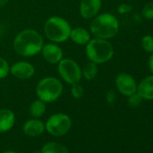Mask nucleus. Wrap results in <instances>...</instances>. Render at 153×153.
Wrapping results in <instances>:
<instances>
[{
    "instance_id": "6e6552de",
    "label": "nucleus",
    "mask_w": 153,
    "mask_h": 153,
    "mask_svg": "<svg viewBox=\"0 0 153 153\" xmlns=\"http://www.w3.org/2000/svg\"><path fill=\"white\" fill-rule=\"evenodd\" d=\"M115 86L118 91L126 97L137 92V83L132 76L127 73H120L115 79Z\"/></svg>"
},
{
    "instance_id": "f3484780",
    "label": "nucleus",
    "mask_w": 153,
    "mask_h": 153,
    "mask_svg": "<svg viewBox=\"0 0 153 153\" xmlns=\"http://www.w3.org/2000/svg\"><path fill=\"white\" fill-rule=\"evenodd\" d=\"M81 70H82V78H84L88 81H91L94 79H96V76L98 73L97 64L92 61H88L84 65Z\"/></svg>"
},
{
    "instance_id": "412c9836",
    "label": "nucleus",
    "mask_w": 153,
    "mask_h": 153,
    "mask_svg": "<svg viewBox=\"0 0 153 153\" xmlns=\"http://www.w3.org/2000/svg\"><path fill=\"white\" fill-rule=\"evenodd\" d=\"M141 47L146 52L152 53L153 52V37L151 35H145L141 39Z\"/></svg>"
},
{
    "instance_id": "dca6fc26",
    "label": "nucleus",
    "mask_w": 153,
    "mask_h": 153,
    "mask_svg": "<svg viewBox=\"0 0 153 153\" xmlns=\"http://www.w3.org/2000/svg\"><path fill=\"white\" fill-rule=\"evenodd\" d=\"M45 112H46V103L39 98L34 100L30 105L29 113L33 116V118H40L45 114Z\"/></svg>"
},
{
    "instance_id": "bb28decb",
    "label": "nucleus",
    "mask_w": 153,
    "mask_h": 153,
    "mask_svg": "<svg viewBox=\"0 0 153 153\" xmlns=\"http://www.w3.org/2000/svg\"><path fill=\"white\" fill-rule=\"evenodd\" d=\"M8 2H9V0H0V8H2L5 6H7V4Z\"/></svg>"
},
{
    "instance_id": "f03ea898",
    "label": "nucleus",
    "mask_w": 153,
    "mask_h": 153,
    "mask_svg": "<svg viewBox=\"0 0 153 153\" xmlns=\"http://www.w3.org/2000/svg\"><path fill=\"white\" fill-rule=\"evenodd\" d=\"M89 29L91 33L100 39L109 40L114 38L119 32L117 18L109 13H104L92 18Z\"/></svg>"
},
{
    "instance_id": "9b49d317",
    "label": "nucleus",
    "mask_w": 153,
    "mask_h": 153,
    "mask_svg": "<svg viewBox=\"0 0 153 153\" xmlns=\"http://www.w3.org/2000/svg\"><path fill=\"white\" fill-rule=\"evenodd\" d=\"M102 7V0H81L79 13L84 19H92L98 15Z\"/></svg>"
},
{
    "instance_id": "c85d7f7f",
    "label": "nucleus",
    "mask_w": 153,
    "mask_h": 153,
    "mask_svg": "<svg viewBox=\"0 0 153 153\" xmlns=\"http://www.w3.org/2000/svg\"><path fill=\"white\" fill-rule=\"evenodd\" d=\"M0 42H1V36H0Z\"/></svg>"
},
{
    "instance_id": "393cba45",
    "label": "nucleus",
    "mask_w": 153,
    "mask_h": 153,
    "mask_svg": "<svg viewBox=\"0 0 153 153\" xmlns=\"http://www.w3.org/2000/svg\"><path fill=\"white\" fill-rule=\"evenodd\" d=\"M115 99H116L115 93L113 90H109L106 94V102L109 105H113L115 102Z\"/></svg>"
},
{
    "instance_id": "20e7f679",
    "label": "nucleus",
    "mask_w": 153,
    "mask_h": 153,
    "mask_svg": "<svg viewBox=\"0 0 153 153\" xmlns=\"http://www.w3.org/2000/svg\"><path fill=\"white\" fill-rule=\"evenodd\" d=\"M86 55L89 61L103 64L114 56V47L108 40L95 37L86 44Z\"/></svg>"
},
{
    "instance_id": "a878e982",
    "label": "nucleus",
    "mask_w": 153,
    "mask_h": 153,
    "mask_svg": "<svg viewBox=\"0 0 153 153\" xmlns=\"http://www.w3.org/2000/svg\"><path fill=\"white\" fill-rule=\"evenodd\" d=\"M149 68L150 72L153 74V52L151 53V55L149 59Z\"/></svg>"
},
{
    "instance_id": "f8f14e48",
    "label": "nucleus",
    "mask_w": 153,
    "mask_h": 153,
    "mask_svg": "<svg viewBox=\"0 0 153 153\" xmlns=\"http://www.w3.org/2000/svg\"><path fill=\"white\" fill-rule=\"evenodd\" d=\"M45 130V124L42 121L39 120L38 118H33L27 120L24 126L23 131L29 137H37L43 133Z\"/></svg>"
},
{
    "instance_id": "39448f33",
    "label": "nucleus",
    "mask_w": 153,
    "mask_h": 153,
    "mask_svg": "<svg viewBox=\"0 0 153 153\" xmlns=\"http://www.w3.org/2000/svg\"><path fill=\"white\" fill-rule=\"evenodd\" d=\"M63 85L55 76H45L36 85L35 93L39 99L47 103L57 101L62 95Z\"/></svg>"
},
{
    "instance_id": "a211bd4d",
    "label": "nucleus",
    "mask_w": 153,
    "mask_h": 153,
    "mask_svg": "<svg viewBox=\"0 0 153 153\" xmlns=\"http://www.w3.org/2000/svg\"><path fill=\"white\" fill-rule=\"evenodd\" d=\"M41 153H68V150L66 146L59 142L51 141L42 147Z\"/></svg>"
},
{
    "instance_id": "6ab92c4d",
    "label": "nucleus",
    "mask_w": 153,
    "mask_h": 153,
    "mask_svg": "<svg viewBox=\"0 0 153 153\" xmlns=\"http://www.w3.org/2000/svg\"><path fill=\"white\" fill-rule=\"evenodd\" d=\"M8 74H10V65L6 59L0 57V80L6 79Z\"/></svg>"
},
{
    "instance_id": "2eb2a0df",
    "label": "nucleus",
    "mask_w": 153,
    "mask_h": 153,
    "mask_svg": "<svg viewBox=\"0 0 153 153\" xmlns=\"http://www.w3.org/2000/svg\"><path fill=\"white\" fill-rule=\"evenodd\" d=\"M69 39L78 45H86L91 40V35L84 27H75L71 29Z\"/></svg>"
},
{
    "instance_id": "b1692460",
    "label": "nucleus",
    "mask_w": 153,
    "mask_h": 153,
    "mask_svg": "<svg viewBox=\"0 0 153 153\" xmlns=\"http://www.w3.org/2000/svg\"><path fill=\"white\" fill-rule=\"evenodd\" d=\"M131 10H132V7L128 4H121L117 8V12L121 15L130 13Z\"/></svg>"
},
{
    "instance_id": "4be33fe9",
    "label": "nucleus",
    "mask_w": 153,
    "mask_h": 153,
    "mask_svg": "<svg viewBox=\"0 0 153 153\" xmlns=\"http://www.w3.org/2000/svg\"><path fill=\"white\" fill-rule=\"evenodd\" d=\"M142 16L148 20L153 19V2L147 3L142 8Z\"/></svg>"
},
{
    "instance_id": "cd10ccee",
    "label": "nucleus",
    "mask_w": 153,
    "mask_h": 153,
    "mask_svg": "<svg viewBox=\"0 0 153 153\" xmlns=\"http://www.w3.org/2000/svg\"><path fill=\"white\" fill-rule=\"evenodd\" d=\"M4 153H17V152L13 151V150H8V151H6V152H4Z\"/></svg>"
},
{
    "instance_id": "f257e3e1",
    "label": "nucleus",
    "mask_w": 153,
    "mask_h": 153,
    "mask_svg": "<svg viewBox=\"0 0 153 153\" xmlns=\"http://www.w3.org/2000/svg\"><path fill=\"white\" fill-rule=\"evenodd\" d=\"M44 45L43 37L34 29H25L13 41V49L21 57H33L41 53Z\"/></svg>"
},
{
    "instance_id": "7ed1b4c3",
    "label": "nucleus",
    "mask_w": 153,
    "mask_h": 153,
    "mask_svg": "<svg viewBox=\"0 0 153 153\" xmlns=\"http://www.w3.org/2000/svg\"><path fill=\"white\" fill-rule=\"evenodd\" d=\"M44 34L48 40L54 43H62L69 39L71 26L63 17L53 16L46 20L43 25Z\"/></svg>"
},
{
    "instance_id": "4468645a",
    "label": "nucleus",
    "mask_w": 153,
    "mask_h": 153,
    "mask_svg": "<svg viewBox=\"0 0 153 153\" xmlns=\"http://www.w3.org/2000/svg\"><path fill=\"white\" fill-rule=\"evenodd\" d=\"M137 93L146 100H153V75L143 79L137 85Z\"/></svg>"
},
{
    "instance_id": "0eeeda50",
    "label": "nucleus",
    "mask_w": 153,
    "mask_h": 153,
    "mask_svg": "<svg viewBox=\"0 0 153 153\" xmlns=\"http://www.w3.org/2000/svg\"><path fill=\"white\" fill-rule=\"evenodd\" d=\"M72 126V121L68 115L62 113L51 114L45 123V130L55 137L66 135Z\"/></svg>"
},
{
    "instance_id": "9d476101",
    "label": "nucleus",
    "mask_w": 153,
    "mask_h": 153,
    "mask_svg": "<svg viewBox=\"0 0 153 153\" xmlns=\"http://www.w3.org/2000/svg\"><path fill=\"white\" fill-rule=\"evenodd\" d=\"M41 53L44 60L51 64H58L63 59V51L61 47L54 42L44 44Z\"/></svg>"
},
{
    "instance_id": "ddd939ff",
    "label": "nucleus",
    "mask_w": 153,
    "mask_h": 153,
    "mask_svg": "<svg viewBox=\"0 0 153 153\" xmlns=\"http://www.w3.org/2000/svg\"><path fill=\"white\" fill-rule=\"evenodd\" d=\"M16 123V115L10 109H0V132L10 131Z\"/></svg>"
},
{
    "instance_id": "aec40b11",
    "label": "nucleus",
    "mask_w": 153,
    "mask_h": 153,
    "mask_svg": "<svg viewBox=\"0 0 153 153\" xmlns=\"http://www.w3.org/2000/svg\"><path fill=\"white\" fill-rule=\"evenodd\" d=\"M70 94L71 96L76 98V99H79L84 96V88L82 87V85H80L79 82L78 83H74L72 85H70Z\"/></svg>"
},
{
    "instance_id": "5701e85b",
    "label": "nucleus",
    "mask_w": 153,
    "mask_h": 153,
    "mask_svg": "<svg viewBox=\"0 0 153 153\" xmlns=\"http://www.w3.org/2000/svg\"><path fill=\"white\" fill-rule=\"evenodd\" d=\"M128 97H129L128 98V104L131 107H137V106H139L140 105L141 101H142V97L137 92L133 93L132 95L129 96Z\"/></svg>"
},
{
    "instance_id": "423d86ee",
    "label": "nucleus",
    "mask_w": 153,
    "mask_h": 153,
    "mask_svg": "<svg viewBox=\"0 0 153 153\" xmlns=\"http://www.w3.org/2000/svg\"><path fill=\"white\" fill-rule=\"evenodd\" d=\"M58 72L61 79L68 85L80 82L82 79V70L79 63L72 59H62L58 63Z\"/></svg>"
},
{
    "instance_id": "1a4fd4ad",
    "label": "nucleus",
    "mask_w": 153,
    "mask_h": 153,
    "mask_svg": "<svg viewBox=\"0 0 153 153\" xmlns=\"http://www.w3.org/2000/svg\"><path fill=\"white\" fill-rule=\"evenodd\" d=\"M35 73L34 66L28 61H17L10 66V74L15 78L22 80H26L31 78Z\"/></svg>"
}]
</instances>
